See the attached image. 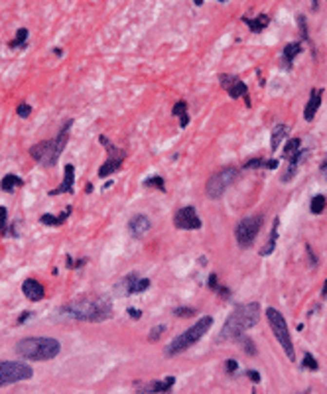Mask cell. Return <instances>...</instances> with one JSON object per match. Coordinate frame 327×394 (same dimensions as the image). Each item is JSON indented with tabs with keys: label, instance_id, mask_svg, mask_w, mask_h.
<instances>
[{
	"label": "cell",
	"instance_id": "1",
	"mask_svg": "<svg viewBox=\"0 0 327 394\" xmlns=\"http://www.w3.org/2000/svg\"><path fill=\"white\" fill-rule=\"evenodd\" d=\"M59 312L79 321H107L113 317V302L109 298H77L61 306Z\"/></svg>",
	"mask_w": 327,
	"mask_h": 394
},
{
	"label": "cell",
	"instance_id": "2",
	"mask_svg": "<svg viewBox=\"0 0 327 394\" xmlns=\"http://www.w3.org/2000/svg\"><path fill=\"white\" fill-rule=\"evenodd\" d=\"M73 120H65L61 130L58 132L56 138H50V140H43V142H38L30 148V156L43 168H52L58 164L61 152L65 150L67 146V140H69V128H71Z\"/></svg>",
	"mask_w": 327,
	"mask_h": 394
},
{
	"label": "cell",
	"instance_id": "3",
	"mask_svg": "<svg viewBox=\"0 0 327 394\" xmlns=\"http://www.w3.org/2000/svg\"><path fill=\"white\" fill-rule=\"evenodd\" d=\"M258 315H260V306L256 302L237 306L229 315V319L225 321L219 339H239L247 329L258 323Z\"/></svg>",
	"mask_w": 327,
	"mask_h": 394
},
{
	"label": "cell",
	"instance_id": "4",
	"mask_svg": "<svg viewBox=\"0 0 327 394\" xmlns=\"http://www.w3.org/2000/svg\"><path fill=\"white\" fill-rule=\"evenodd\" d=\"M61 351V343L52 337H26L18 341L16 355L26 361H50Z\"/></svg>",
	"mask_w": 327,
	"mask_h": 394
},
{
	"label": "cell",
	"instance_id": "5",
	"mask_svg": "<svg viewBox=\"0 0 327 394\" xmlns=\"http://www.w3.org/2000/svg\"><path fill=\"white\" fill-rule=\"evenodd\" d=\"M211 325H213V319L209 317V315H205V317H201L193 327H190L185 333H181V335H177L170 345H168V349H166V355L168 357H173V355H179V353H183V351H188L192 345H195L209 329H211Z\"/></svg>",
	"mask_w": 327,
	"mask_h": 394
},
{
	"label": "cell",
	"instance_id": "6",
	"mask_svg": "<svg viewBox=\"0 0 327 394\" xmlns=\"http://www.w3.org/2000/svg\"><path fill=\"white\" fill-rule=\"evenodd\" d=\"M266 317H268L270 329L274 331V337L278 339L280 345H282V349H284L286 357H288L290 361H294V359H296L294 343H292V339H290V331H288V325H286L284 315L280 314L278 310H274V308H268V310H266Z\"/></svg>",
	"mask_w": 327,
	"mask_h": 394
},
{
	"label": "cell",
	"instance_id": "7",
	"mask_svg": "<svg viewBox=\"0 0 327 394\" xmlns=\"http://www.w3.org/2000/svg\"><path fill=\"white\" fill-rule=\"evenodd\" d=\"M99 142H101V146L107 150V160H105V164L99 168L97 176H99V177H109V176L116 174V172L122 168V164H124V160H126V150H122V148H118L116 144H113L105 134L99 136Z\"/></svg>",
	"mask_w": 327,
	"mask_h": 394
},
{
	"label": "cell",
	"instance_id": "8",
	"mask_svg": "<svg viewBox=\"0 0 327 394\" xmlns=\"http://www.w3.org/2000/svg\"><path fill=\"white\" fill-rule=\"evenodd\" d=\"M262 223H264V215H250V217H245L237 225L235 236H237V242L241 249H250L254 244V240L262 229Z\"/></svg>",
	"mask_w": 327,
	"mask_h": 394
},
{
	"label": "cell",
	"instance_id": "9",
	"mask_svg": "<svg viewBox=\"0 0 327 394\" xmlns=\"http://www.w3.org/2000/svg\"><path fill=\"white\" fill-rule=\"evenodd\" d=\"M237 177H239V170L237 168H225V170L213 174L207 179V183H205L207 195L211 197V199H219V197L225 193V189L231 187L232 183L237 181Z\"/></svg>",
	"mask_w": 327,
	"mask_h": 394
},
{
	"label": "cell",
	"instance_id": "10",
	"mask_svg": "<svg viewBox=\"0 0 327 394\" xmlns=\"http://www.w3.org/2000/svg\"><path fill=\"white\" fill-rule=\"evenodd\" d=\"M34 376V371L26 363H16V361H0V386H6L12 382L28 380Z\"/></svg>",
	"mask_w": 327,
	"mask_h": 394
},
{
	"label": "cell",
	"instance_id": "11",
	"mask_svg": "<svg viewBox=\"0 0 327 394\" xmlns=\"http://www.w3.org/2000/svg\"><path fill=\"white\" fill-rule=\"evenodd\" d=\"M173 225L177 229H183V231H195V229H201V219H199L193 205H185L175 213Z\"/></svg>",
	"mask_w": 327,
	"mask_h": 394
},
{
	"label": "cell",
	"instance_id": "12",
	"mask_svg": "<svg viewBox=\"0 0 327 394\" xmlns=\"http://www.w3.org/2000/svg\"><path fill=\"white\" fill-rule=\"evenodd\" d=\"M221 85L229 91V95H231L232 98L243 97L245 101H247V105L250 107V101H249V89H247V85H245L239 77H232V75H221Z\"/></svg>",
	"mask_w": 327,
	"mask_h": 394
},
{
	"label": "cell",
	"instance_id": "13",
	"mask_svg": "<svg viewBox=\"0 0 327 394\" xmlns=\"http://www.w3.org/2000/svg\"><path fill=\"white\" fill-rule=\"evenodd\" d=\"M73 185H75V166H73V164H67V166L63 168V181H61L56 189H52L48 195L54 197V195L71 193V191H73Z\"/></svg>",
	"mask_w": 327,
	"mask_h": 394
},
{
	"label": "cell",
	"instance_id": "14",
	"mask_svg": "<svg viewBox=\"0 0 327 394\" xmlns=\"http://www.w3.org/2000/svg\"><path fill=\"white\" fill-rule=\"evenodd\" d=\"M173 382H175V378H173V376H168V378H164V380H152V382H146L144 386H140V384H136V386H138L140 394H156V392L166 394V392L172 390Z\"/></svg>",
	"mask_w": 327,
	"mask_h": 394
},
{
	"label": "cell",
	"instance_id": "15",
	"mask_svg": "<svg viewBox=\"0 0 327 394\" xmlns=\"http://www.w3.org/2000/svg\"><path fill=\"white\" fill-rule=\"evenodd\" d=\"M22 294L30 302H39V300H43V296H45V288H43L41 282H38L34 278H28L22 284Z\"/></svg>",
	"mask_w": 327,
	"mask_h": 394
},
{
	"label": "cell",
	"instance_id": "16",
	"mask_svg": "<svg viewBox=\"0 0 327 394\" xmlns=\"http://www.w3.org/2000/svg\"><path fill=\"white\" fill-rule=\"evenodd\" d=\"M150 227H152V223H150V219L146 217V215H134L130 221H128V231L132 233V236H136V238H140L144 233H148L150 231Z\"/></svg>",
	"mask_w": 327,
	"mask_h": 394
},
{
	"label": "cell",
	"instance_id": "17",
	"mask_svg": "<svg viewBox=\"0 0 327 394\" xmlns=\"http://www.w3.org/2000/svg\"><path fill=\"white\" fill-rule=\"evenodd\" d=\"M321 97H323V91H321V89H313V91H311V97H309V101H308V105H306V111H304V118H306V120H313L317 109L321 107Z\"/></svg>",
	"mask_w": 327,
	"mask_h": 394
},
{
	"label": "cell",
	"instance_id": "18",
	"mask_svg": "<svg viewBox=\"0 0 327 394\" xmlns=\"http://www.w3.org/2000/svg\"><path fill=\"white\" fill-rule=\"evenodd\" d=\"M71 215V207H65L59 215H50V213H43L41 217H39V223L41 225H45V227H59V225H63L65 221H67V217Z\"/></svg>",
	"mask_w": 327,
	"mask_h": 394
},
{
	"label": "cell",
	"instance_id": "19",
	"mask_svg": "<svg viewBox=\"0 0 327 394\" xmlns=\"http://www.w3.org/2000/svg\"><path fill=\"white\" fill-rule=\"evenodd\" d=\"M243 22L250 28L252 34H258V32H262V30L270 24V16H268V14H260V16H256V18H247V16H243Z\"/></svg>",
	"mask_w": 327,
	"mask_h": 394
},
{
	"label": "cell",
	"instance_id": "20",
	"mask_svg": "<svg viewBox=\"0 0 327 394\" xmlns=\"http://www.w3.org/2000/svg\"><path fill=\"white\" fill-rule=\"evenodd\" d=\"M22 185H24V179L20 176H16V174H6L2 177V181H0V189L6 191V193H12Z\"/></svg>",
	"mask_w": 327,
	"mask_h": 394
},
{
	"label": "cell",
	"instance_id": "21",
	"mask_svg": "<svg viewBox=\"0 0 327 394\" xmlns=\"http://www.w3.org/2000/svg\"><path fill=\"white\" fill-rule=\"evenodd\" d=\"M306 154H308L306 150H300V152H298V154H296L292 160H288V162H290V166H288V170H286V172H284V176H282V181H284V183H288L290 179H294V176H296V172H298V166H300V162L306 158Z\"/></svg>",
	"mask_w": 327,
	"mask_h": 394
},
{
	"label": "cell",
	"instance_id": "22",
	"mask_svg": "<svg viewBox=\"0 0 327 394\" xmlns=\"http://www.w3.org/2000/svg\"><path fill=\"white\" fill-rule=\"evenodd\" d=\"M278 227H280V219H274V227H272V231H270V236H268L266 244L260 249V255H262V256H268V255L274 253V249H276V240H278Z\"/></svg>",
	"mask_w": 327,
	"mask_h": 394
},
{
	"label": "cell",
	"instance_id": "23",
	"mask_svg": "<svg viewBox=\"0 0 327 394\" xmlns=\"http://www.w3.org/2000/svg\"><path fill=\"white\" fill-rule=\"evenodd\" d=\"M288 136V126L286 124H278L272 132V138H270V148L272 150H278L280 144H282V140Z\"/></svg>",
	"mask_w": 327,
	"mask_h": 394
},
{
	"label": "cell",
	"instance_id": "24",
	"mask_svg": "<svg viewBox=\"0 0 327 394\" xmlns=\"http://www.w3.org/2000/svg\"><path fill=\"white\" fill-rule=\"evenodd\" d=\"M173 115H175V117H179V126H181V128H185V126L190 124L188 103H185V101H179V103H175V105H173Z\"/></svg>",
	"mask_w": 327,
	"mask_h": 394
},
{
	"label": "cell",
	"instance_id": "25",
	"mask_svg": "<svg viewBox=\"0 0 327 394\" xmlns=\"http://www.w3.org/2000/svg\"><path fill=\"white\" fill-rule=\"evenodd\" d=\"M138 280V274L136 272H132V274H128V276H124L118 284H116V290H118V294H122V296H130V290H132V286H134V282Z\"/></svg>",
	"mask_w": 327,
	"mask_h": 394
},
{
	"label": "cell",
	"instance_id": "26",
	"mask_svg": "<svg viewBox=\"0 0 327 394\" xmlns=\"http://www.w3.org/2000/svg\"><path fill=\"white\" fill-rule=\"evenodd\" d=\"M298 54H302V43H300V41L288 43V45L284 47V61H286L288 65H292V61H294V58H296Z\"/></svg>",
	"mask_w": 327,
	"mask_h": 394
},
{
	"label": "cell",
	"instance_id": "27",
	"mask_svg": "<svg viewBox=\"0 0 327 394\" xmlns=\"http://www.w3.org/2000/svg\"><path fill=\"white\" fill-rule=\"evenodd\" d=\"M302 150V140L300 138H292L286 142V148H284V158L286 160H292L298 152Z\"/></svg>",
	"mask_w": 327,
	"mask_h": 394
},
{
	"label": "cell",
	"instance_id": "28",
	"mask_svg": "<svg viewBox=\"0 0 327 394\" xmlns=\"http://www.w3.org/2000/svg\"><path fill=\"white\" fill-rule=\"evenodd\" d=\"M28 36H30L28 30H26V28H20V30L16 32V38L8 43V47H12V49H20V47H22V49H24V47L28 45Z\"/></svg>",
	"mask_w": 327,
	"mask_h": 394
},
{
	"label": "cell",
	"instance_id": "29",
	"mask_svg": "<svg viewBox=\"0 0 327 394\" xmlns=\"http://www.w3.org/2000/svg\"><path fill=\"white\" fill-rule=\"evenodd\" d=\"M144 187H156L158 191H166V183H164V177L162 176H154V177H148L142 181Z\"/></svg>",
	"mask_w": 327,
	"mask_h": 394
},
{
	"label": "cell",
	"instance_id": "30",
	"mask_svg": "<svg viewBox=\"0 0 327 394\" xmlns=\"http://www.w3.org/2000/svg\"><path fill=\"white\" fill-rule=\"evenodd\" d=\"M325 203H327V201H325V197H323V195H315L313 199H311V207H309V209H311V213H313V215L323 213Z\"/></svg>",
	"mask_w": 327,
	"mask_h": 394
},
{
	"label": "cell",
	"instance_id": "31",
	"mask_svg": "<svg viewBox=\"0 0 327 394\" xmlns=\"http://www.w3.org/2000/svg\"><path fill=\"white\" fill-rule=\"evenodd\" d=\"M8 233V211L6 207H0V235Z\"/></svg>",
	"mask_w": 327,
	"mask_h": 394
},
{
	"label": "cell",
	"instance_id": "32",
	"mask_svg": "<svg viewBox=\"0 0 327 394\" xmlns=\"http://www.w3.org/2000/svg\"><path fill=\"white\" fill-rule=\"evenodd\" d=\"M243 168H245V170H256V168H266V160H264V158H252V160L245 162V164H243Z\"/></svg>",
	"mask_w": 327,
	"mask_h": 394
},
{
	"label": "cell",
	"instance_id": "33",
	"mask_svg": "<svg viewBox=\"0 0 327 394\" xmlns=\"http://www.w3.org/2000/svg\"><path fill=\"white\" fill-rule=\"evenodd\" d=\"M304 369H309V371H317L319 369V365H317V361H315V357L311 355V353H306L304 355Z\"/></svg>",
	"mask_w": 327,
	"mask_h": 394
},
{
	"label": "cell",
	"instance_id": "34",
	"mask_svg": "<svg viewBox=\"0 0 327 394\" xmlns=\"http://www.w3.org/2000/svg\"><path fill=\"white\" fill-rule=\"evenodd\" d=\"M148 286H150V280H136L134 282V286H132V290H130V296L132 294H140V292H144V290H148Z\"/></svg>",
	"mask_w": 327,
	"mask_h": 394
},
{
	"label": "cell",
	"instance_id": "35",
	"mask_svg": "<svg viewBox=\"0 0 327 394\" xmlns=\"http://www.w3.org/2000/svg\"><path fill=\"white\" fill-rule=\"evenodd\" d=\"M164 331H166V325H156V327L148 333V341H150V343H156V341L164 335Z\"/></svg>",
	"mask_w": 327,
	"mask_h": 394
},
{
	"label": "cell",
	"instance_id": "36",
	"mask_svg": "<svg viewBox=\"0 0 327 394\" xmlns=\"http://www.w3.org/2000/svg\"><path fill=\"white\" fill-rule=\"evenodd\" d=\"M239 341H241V343L245 345V351H247V353H249L250 357H254V355H256V349H254V343H252V341L249 339V337L241 335V337H239Z\"/></svg>",
	"mask_w": 327,
	"mask_h": 394
},
{
	"label": "cell",
	"instance_id": "37",
	"mask_svg": "<svg viewBox=\"0 0 327 394\" xmlns=\"http://www.w3.org/2000/svg\"><path fill=\"white\" fill-rule=\"evenodd\" d=\"M173 314L177 317H192V315H195V310L193 308H175Z\"/></svg>",
	"mask_w": 327,
	"mask_h": 394
},
{
	"label": "cell",
	"instance_id": "38",
	"mask_svg": "<svg viewBox=\"0 0 327 394\" xmlns=\"http://www.w3.org/2000/svg\"><path fill=\"white\" fill-rule=\"evenodd\" d=\"M298 24H300V34L304 39H308V22L304 18V14H298Z\"/></svg>",
	"mask_w": 327,
	"mask_h": 394
},
{
	"label": "cell",
	"instance_id": "39",
	"mask_svg": "<svg viewBox=\"0 0 327 394\" xmlns=\"http://www.w3.org/2000/svg\"><path fill=\"white\" fill-rule=\"evenodd\" d=\"M30 113H32V107H30V105H26V103H24V105H20V107L16 109V115H18V117H22V118L30 117Z\"/></svg>",
	"mask_w": 327,
	"mask_h": 394
},
{
	"label": "cell",
	"instance_id": "40",
	"mask_svg": "<svg viewBox=\"0 0 327 394\" xmlns=\"http://www.w3.org/2000/svg\"><path fill=\"white\" fill-rule=\"evenodd\" d=\"M225 367H227V373H231V374H232V373L237 371V367H239V365H237V361H235V359H229Z\"/></svg>",
	"mask_w": 327,
	"mask_h": 394
},
{
	"label": "cell",
	"instance_id": "41",
	"mask_svg": "<svg viewBox=\"0 0 327 394\" xmlns=\"http://www.w3.org/2000/svg\"><path fill=\"white\" fill-rule=\"evenodd\" d=\"M245 376H249L252 382H260V374L256 371H245Z\"/></svg>",
	"mask_w": 327,
	"mask_h": 394
},
{
	"label": "cell",
	"instance_id": "42",
	"mask_svg": "<svg viewBox=\"0 0 327 394\" xmlns=\"http://www.w3.org/2000/svg\"><path fill=\"white\" fill-rule=\"evenodd\" d=\"M209 288L217 292V288H219V284H217V274H211V276H209Z\"/></svg>",
	"mask_w": 327,
	"mask_h": 394
},
{
	"label": "cell",
	"instance_id": "43",
	"mask_svg": "<svg viewBox=\"0 0 327 394\" xmlns=\"http://www.w3.org/2000/svg\"><path fill=\"white\" fill-rule=\"evenodd\" d=\"M128 315L134 317V319H140V315H142V312L140 310H134V308H128Z\"/></svg>",
	"mask_w": 327,
	"mask_h": 394
},
{
	"label": "cell",
	"instance_id": "44",
	"mask_svg": "<svg viewBox=\"0 0 327 394\" xmlns=\"http://www.w3.org/2000/svg\"><path fill=\"white\" fill-rule=\"evenodd\" d=\"M308 256H309V260H311V266H315V264H317V258H315V255H313V251H311V246H308Z\"/></svg>",
	"mask_w": 327,
	"mask_h": 394
},
{
	"label": "cell",
	"instance_id": "45",
	"mask_svg": "<svg viewBox=\"0 0 327 394\" xmlns=\"http://www.w3.org/2000/svg\"><path fill=\"white\" fill-rule=\"evenodd\" d=\"M278 164H280L278 160H268V162H266V168H268V170H276Z\"/></svg>",
	"mask_w": 327,
	"mask_h": 394
},
{
	"label": "cell",
	"instance_id": "46",
	"mask_svg": "<svg viewBox=\"0 0 327 394\" xmlns=\"http://www.w3.org/2000/svg\"><path fill=\"white\" fill-rule=\"evenodd\" d=\"M28 315H30V312H24L20 317H18V323H22V321H26L28 319Z\"/></svg>",
	"mask_w": 327,
	"mask_h": 394
},
{
	"label": "cell",
	"instance_id": "47",
	"mask_svg": "<svg viewBox=\"0 0 327 394\" xmlns=\"http://www.w3.org/2000/svg\"><path fill=\"white\" fill-rule=\"evenodd\" d=\"M252 394H254V392H252Z\"/></svg>",
	"mask_w": 327,
	"mask_h": 394
}]
</instances>
